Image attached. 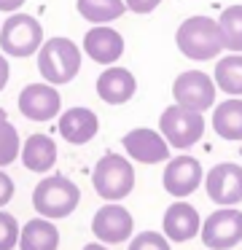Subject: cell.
Masks as SVG:
<instances>
[{"instance_id": "1", "label": "cell", "mask_w": 242, "mask_h": 250, "mask_svg": "<svg viewBox=\"0 0 242 250\" xmlns=\"http://www.w3.org/2000/svg\"><path fill=\"white\" fill-rule=\"evenodd\" d=\"M175 46L186 60L191 62H207L218 60L223 49V35H220L218 19H210L204 14L188 17L175 30Z\"/></svg>"}, {"instance_id": "2", "label": "cell", "mask_w": 242, "mask_h": 250, "mask_svg": "<svg viewBox=\"0 0 242 250\" xmlns=\"http://www.w3.org/2000/svg\"><path fill=\"white\" fill-rule=\"evenodd\" d=\"M81 62H84V51L73 38L65 35H54V38L43 41L38 49V70H41L43 81L51 86H65L81 73Z\"/></svg>"}, {"instance_id": "3", "label": "cell", "mask_w": 242, "mask_h": 250, "mask_svg": "<svg viewBox=\"0 0 242 250\" xmlns=\"http://www.w3.org/2000/svg\"><path fill=\"white\" fill-rule=\"evenodd\" d=\"M81 188L67 175H43L41 183L32 188V207L41 218L48 221H62L78 210Z\"/></svg>"}, {"instance_id": "4", "label": "cell", "mask_w": 242, "mask_h": 250, "mask_svg": "<svg viewBox=\"0 0 242 250\" xmlns=\"http://www.w3.org/2000/svg\"><path fill=\"white\" fill-rule=\"evenodd\" d=\"M91 186L94 194L105 202H121L134 191V167L132 159L121 153H102L91 169Z\"/></svg>"}, {"instance_id": "5", "label": "cell", "mask_w": 242, "mask_h": 250, "mask_svg": "<svg viewBox=\"0 0 242 250\" xmlns=\"http://www.w3.org/2000/svg\"><path fill=\"white\" fill-rule=\"evenodd\" d=\"M43 24L30 14H8L5 22H0V51L14 60H27L38 54L43 46Z\"/></svg>"}, {"instance_id": "6", "label": "cell", "mask_w": 242, "mask_h": 250, "mask_svg": "<svg viewBox=\"0 0 242 250\" xmlns=\"http://www.w3.org/2000/svg\"><path fill=\"white\" fill-rule=\"evenodd\" d=\"M159 132L170 143V148L188 151L204 135V113H197V110H188L183 105L172 103L159 116Z\"/></svg>"}, {"instance_id": "7", "label": "cell", "mask_w": 242, "mask_h": 250, "mask_svg": "<svg viewBox=\"0 0 242 250\" xmlns=\"http://www.w3.org/2000/svg\"><path fill=\"white\" fill-rule=\"evenodd\" d=\"M207 250H231L242 242V210L237 207H218L202 221L199 229Z\"/></svg>"}, {"instance_id": "8", "label": "cell", "mask_w": 242, "mask_h": 250, "mask_svg": "<svg viewBox=\"0 0 242 250\" xmlns=\"http://www.w3.org/2000/svg\"><path fill=\"white\" fill-rule=\"evenodd\" d=\"M215 94H218V86H215L213 76H207L204 70H183L172 81L175 103L188 110H197V113H204V110L213 108Z\"/></svg>"}, {"instance_id": "9", "label": "cell", "mask_w": 242, "mask_h": 250, "mask_svg": "<svg viewBox=\"0 0 242 250\" xmlns=\"http://www.w3.org/2000/svg\"><path fill=\"white\" fill-rule=\"evenodd\" d=\"M91 234L102 245H121L129 242L134 234V218L121 202H105L91 218Z\"/></svg>"}, {"instance_id": "10", "label": "cell", "mask_w": 242, "mask_h": 250, "mask_svg": "<svg viewBox=\"0 0 242 250\" xmlns=\"http://www.w3.org/2000/svg\"><path fill=\"white\" fill-rule=\"evenodd\" d=\"M204 183V169L199 164V159L180 153L164 162V175H161V186L170 196L175 199H186L191 196L199 186Z\"/></svg>"}, {"instance_id": "11", "label": "cell", "mask_w": 242, "mask_h": 250, "mask_svg": "<svg viewBox=\"0 0 242 250\" xmlns=\"http://www.w3.org/2000/svg\"><path fill=\"white\" fill-rule=\"evenodd\" d=\"M204 191L218 207H237L242 202V164L220 162L207 169Z\"/></svg>"}, {"instance_id": "12", "label": "cell", "mask_w": 242, "mask_h": 250, "mask_svg": "<svg viewBox=\"0 0 242 250\" xmlns=\"http://www.w3.org/2000/svg\"><path fill=\"white\" fill-rule=\"evenodd\" d=\"M19 113L30 121H54L62 113V94L57 86L41 81V83H27L19 92Z\"/></svg>"}, {"instance_id": "13", "label": "cell", "mask_w": 242, "mask_h": 250, "mask_svg": "<svg viewBox=\"0 0 242 250\" xmlns=\"http://www.w3.org/2000/svg\"><path fill=\"white\" fill-rule=\"evenodd\" d=\"M124 49H127L124 35L116 27H110V24H94V27L86 30L84 41H81V51L102 67L116 65L124 57Z\"/></svg>"}, {"instance_id": "14", "label": "cell", "mask_w": 242, "mask_h": 250, "mask_svg": "<svg viewBox=\"0 0 242 250\" xmlns=\"http://www.w3.org/2000/svg\"><path fill=\"white\" fill-rule=\"evenodd\" d=\"M121 146L127 156L137 164H161L170 159V143L164 140L159 129L148 126H134L121 137Z\"/></svg>"}, {"instance_id": "15", "label": "cell", "mask_w": 242, "mask_h": 250, "mask_svg": "<svg viewBox=\"0 0 242 250\" xmlns=\"http://www.w3.org/2000/svg\"><path fill=\"white\" fill-rule=\"evenodd\" d=\"M57 132L70 146H86L100 132V116L91 108L75 105V108H67L57 116Z\"/></svg>"}, {"instance_id": "16", "label": "cell", "mask_w": 242, "mask_h": 250, "mask_svg": "<svg viewBox=\"0 0 242 250\" xmlns=\"http://www.w3.org/2000/svg\"><path fill=\"white\" fill-rule=\"evenodd\" d=\"M202 229V215L197 212V207L188 205L186 199H175L164 210L161 218V234L170 242H191L194 237H199Z\"/></svg>"}, {"instance_id": "17", "label": "cell", "mask_w": 242, "mask_h": 250, "mask_svg": "<svg viewBox=\"0 0 242 250\" xmlns=\"http://www.w3.org/2000/svg\"><path fill=\"white\" fill-rule=\"evenodd\" d=\"M97 97L105 105H127L129 100L137 94V78L127 67H105L97 78Z\"/></svg>"}, {"instance_id": "18", "label": "cell", "mask_w": 242, "mask_h": 250, "mask_svg": "<svg viewBox=\"0 0 242 250\" xmlns=\"http://www.w3.org/2000/svg\"><path fill=\"white\" fill-rule=\"evenodd\" d=\"M57 143H54L51 135H43V132H35V135H30L24 143H22V164H24V169H30V172H38V175H48L54 169V164H57Z\"/></svg>"}, {"instance_id": "19", "label": "cell", "mask_w": 242, "mask_h": 250, "mask_svg": "<svg viewBox=\"0 0 242 250\" xmlns=\"http://www.w3.org/2000/svg\"><path fill=\"white\" fill-rule=\"evenodd\" d=\"M213 132L220 140L242 143V97H229L213 105Z\"/></svg>"}, {"instance_id": "20", "label": "cell", "mask_w": 242, "mask_h": 250, "mask_svg": "<svg viewBox=\"0 0 242 250\" xmlns=\"http://www.w3.org/2000/svg\"><path fill=\"white\" fill-rule=\"evenodd\" d=\"M19 250H59V229L48 218H32L19 231Z\"/></svg>"}, {"instance_id": "21", "label": "cell", "mask_w": 242, "mask_h": 250, "mask_svg": "<svg viewBox=\"0 0 242 250\" xmlns=\"http://www.w3.org/2000/svg\"><path fill=\"white\" fill-rule=\"evenodd\" d=\"M213 81L218 92H223L226 97H242V54L229 51L226 57H218Z\"/></svg>"}, {"instance_id": "22", "label": "cell", "mask_w": 242, "mask_h": 250, "mask_svg": "<svg viewBox=\"0 0 242 250\" xmlns=\"http://www.w3.org/2000/svg\"><path fill=\"white\" fill-rule=\"evenodd\" d=\"M75 8L89 24H110L127 14L124 0H75Z\"/></svg>"}, {"instance_id": "23", "label": "cell", "mask_w": 242, "mask_h": 250, "mask_svg": "<svg viewBox=\"0 0 242 250\" xmlns=\"http://www.w3.org/2000/svg\"><path fill=\"white\" fill-rule=\"evenodd\" d=\"M220 35H223V49L242 54V3L226 6L218 17Z\"/></svg>"}, {"instance_id": "24", "label": "cell", "mask_w": 242, "mask_h": 250, "mask_svg": "<svg viewBox=\"0 0 242 250\" xmlns=\"http://www.w3.org/2000/svg\"><path fill=\"white\" fill-rule=\"evenodd\" d=\"M22 153V137L19 129L8 119H0V169L14 164Z\"/></svg>"}, {"instance_id": "25", "label": "cell", "mask_w": 242, "mask_h": 250, "mask_svg": "<svg viewBox=\"0 0 242 250\" xmlns=\"http://www.w3.org/2000/svg\"><path fill=\"white\" fill-rule=\"evenodd\" d=\"M19 221L8 210H0V250H14L19 245Z\"/></svg>"}, {"instance_id": "26", "label": "cell", "mask_w": 242, "mask_h": 250, "mask_svg": "<svg viewBox=\"0 0 242 250\" xmlns=\"http://www.w3.org/2000/svg\"><path fill=\"white\" fill-rule=\"evenodd\" d=\"M127 250H172V248H170V239L161 231H140L129 239Z\"/></svg>"}, {"instance_id": "27", "label": "cell", "mask_w": 242, "mask_h": 250, "mask_svg": "<svg viewBox=\"0 0 242 250\" xmlns=\"http://www.w3.org/2000/svg\"><path fill=\"white\" fill-rule=\"evenodd\" d=\"M14 191H16V186H14V180H11V175L5 172V169H0V210L14 199Z\"/></svg>"}, {"instance_id": "28", "label": "cell", "mask_w": 242, "mask_h": 250, "mask_svg": "<svg viewBox=\"0 0 242 250\" xmlns=\"http://www.w3.org/2000/svg\"><path fill=\"white\" fill-rule=\"evenodd\" d=\"M124 3H127V11L132 14H154L164 0H124Z\"/></svg>"}, {"instance_id": "29", "label": "cell", "mask_w": 242, "mask_h": 250, "mask_svg": "<svg viewBox=\"0 0 242 250\" xmlns=\"http://www.w3.org/2000/svg\"><path fill=\"white\" fill-rule=\"evenodd\" d=\"M8 78H11V65H8V57L0 51V92L8 86Z\"/></svg>"}, {"instance_id": "30", "label": "cell", "mask_w": 242, "mask_h": 250, "mask_svg": "<svg viewBox=\"0 0 242 250\" xmlns=\"http://www.w3.org/2000/svg\"><path fill=\"white\" fill-rule=\"evenodd\" d=\"M27 0H0V11L3 14H16Z\"/></svg>"}, {"instance_id": "31", "label": "cell", "mask_w": 242, "mask_h": 250, "mask_svg": "<svg viewBox=\"0 0 242 250\" xmlns=\"http://www.w3.org/2000/svg\"><path fill=\"white\" fill-rule=\"evenodd\" d=\"M84 250H110V245H102V242H89V245H84Z\"/></svg>"}, {"instance_id": "32", "label": "cell", "mask_w": 242, "mask_h": 250, "mask_svg": "<svg viewBox=\"0 0 242 250\" xmlns=\"http://www.w3.org/2000/svg\"><path fill=\"white\" fill-rule=\"evenodd\" d=\"M0 119H8V116H5V110H3V105H0Z\"/></svg>"}]
</instances>
